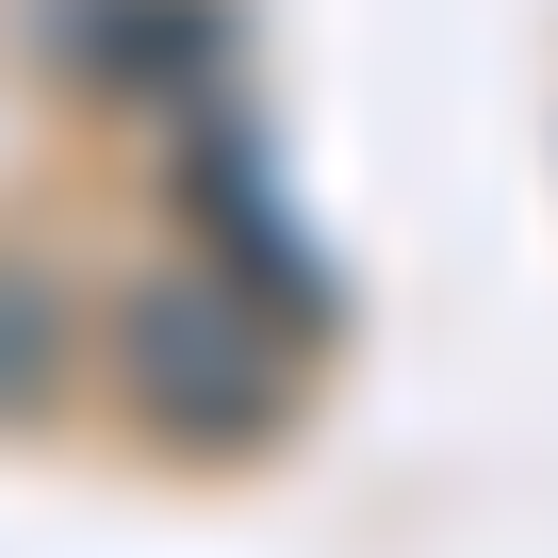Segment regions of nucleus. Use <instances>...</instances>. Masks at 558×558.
<instances>
[{
  "label": "nucleus",
  "mask_w": 558,
  "mask_h": 558,
  "mask_svg": "<svg viewBox=\"0 0 558 558\" xmlns=\"http://www.w3.org/2000/svg\"><path fill=\"white\" fill-rule=\"evenodd\" d=\"M116 395H132L165 444L246 460V444H279V411H296V362L246 329V296H230V279L165 263V279H132V296H116Z\"/></svg>",
  "instance_id": "f257e3e1"
}]
</instances>
